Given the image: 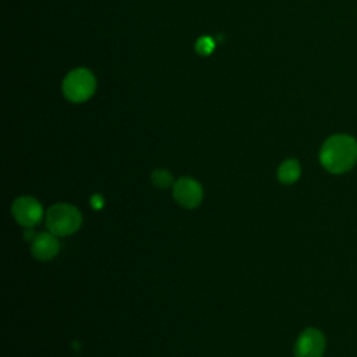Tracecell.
<instances>
[{
	"label": "cell",
	"instance_id": "cell-9",
	"mask_svg": "<svg viewBox=\"0 0 357 357\" xmlns=\"http://www.w3.org/2000/svg\"><path fill=\"white\" fill-rule=\"evenodd\" d=\"M151 181L152 184L156 187V188H160V190H166V188H170L173 187L174 184V177L173 174L166 170V169H156L152 172L151 174Z\"/></svg>",
	"mask_w": 357,
	"mask_h": 357
},
{
	"label": "cell",
	"instance_id": "cell-7",
	"mask_svg": "<svg viewBox=\"0 0 357 357\" xmlns=\"http://www.w3.org/2000/svg\"><path fill=\"white\" fill-rule=\"evenodd\" d=\"M59 251L60 243L57 240V236L52 231L38 233L31 241V254L38 261H50L59 254Z\"/></svg>",
	"mask_w": 357,
	"mask_h": 357
},
{
	"label": "cell",
	"instance_id": "cell-8",
	"mask_svg": "<svg viewBox=\"0 0 357 357\" xmlns=\"http://www.w3.org/2000/svg\"><path fill=\"white\" fill-rule=\"evenodd\" d=\"M301 169L296 159H286L278 167V178L283 184H293L300 177Z\"/></svg>",
	"mask_w": 357,
	"mask_h": 357
},
{
	"label": "cell",
	"instance_id": "cell-5",
	"mask_svg": "<svg viewBox=\"0 0 357 357\" xmlns=\"http://www.w3.org/2000/svg\"><path fill=\"white\" fill-rule=\"evenodd\" d=\"M172 192L174 201L185 209L199 206L204 199V188L199 181L192 177H180L176 180L172 187Z\"/></svg>",
	"mask_w": 357,
	"mask_h": 357
},
{
	"label": "cell",
	"instance_id": "cell-3",
	"mask_svg": "<svg viewBox=\"0 0 357 357\" xmlns=\"http://www.w3.org/2000/svg\"><path fill=\"white\" fill-rule=\"evenodd\" d=\"M95 77L85 68H77L67 74L63 82L64 96L71 102H84L95 92Z\"/></svg>",
	"mask_w": 357,
	"mask_h": 357
},
{
	"label": "cell",
	"instance_id": "cell-1",
	"mask_svg": "<svg viewBox=\"0 0 357 357\" xmlns=\"http://www.w3.org/2000/svg\"><path fill=\"white\" fill-rule=\"evenodd\" d=\"M321 165L331 173L350 170L357 162V141L346 134L329 137L319 151Z\"/></svg>",
	"mask_w": 357,
	"mask_h": 357
},
{
	"label": "cell",
	"instance_id": "cell-4",
	"mask_svg": "<svg viewBox=\"0 0 357 357\" xmlns=\"http://www.w3.org/2000/svg\"><path fill=\"white\" fill-rule=\"evenodd\" d=\"M11 213L15 222L25 229L35 227L43 219V208L40 202L29 195L15 198L11 205Z\"/></svg>",
	"mask_w": 357,
	"mask_h": 357
},
{
	"label": "cell",
	"instance_id": "cell-10",
	"mask_svg": "<svg viewBox=\"0 0 357 357\" xmlns=\"http://www.w3.org/2000/svg\"><path fill=\"white\" fill-rule=\"evenodd\" d=\"M195 49H197V52H198L199 54L206 56V54H209V53L213 52V49H215V42H213L212 38L204 36V38H201V39L197 40Z\"/></svg>",
	"mask_w": 357,
	"mask_h": 357
},
{
	"label": "cell",
	"instance_id": "cell-11",
	"mask_svg": "<svg viewBox=\"0 0 357 357\" xmlns=\"http://www.w3.org/2000/svg\"><path fill=\"white\" fill-rule=\"evenodd\" d=\"M91 205L95 208V209H100L103 206V198L99 195V194H95L92 198H91Z\"/></svg>",
	"mask_w": 357,
	"mask_h": 357
},
{
	"label": "cell",
	"instance_id": "cell-6",
	"mask_svg": "<svg viewBox=\"0 0 357 357\" xmlns=\"http://www.w3.org/2000/svg\"><path fill=\"white\" fill-rule=\"evenodd\" d=\"M325 350V337L324 335L315 328L304 329L294 346V356L296 357H322Z\"/></svg>",
	"mask_w": 357,
	"mask_h": 357
},
{
	"label": "cell",
	"instance_id": "cell-2",
	"mask_svg": "<svg viewBox=\"0 0 357 357\" xmlns=\"http://www.w3.org/2000/svg\"><path fill=\"white\" fill-rule=\"evenodd\" d=\"M45 222L49 231L59 236H70L75 233L82 223L81 212L71 204L59 202L47 208Z\"/></svg>",
	"mask_w": 357,
	"mask_h": 357
}]
</instances>
